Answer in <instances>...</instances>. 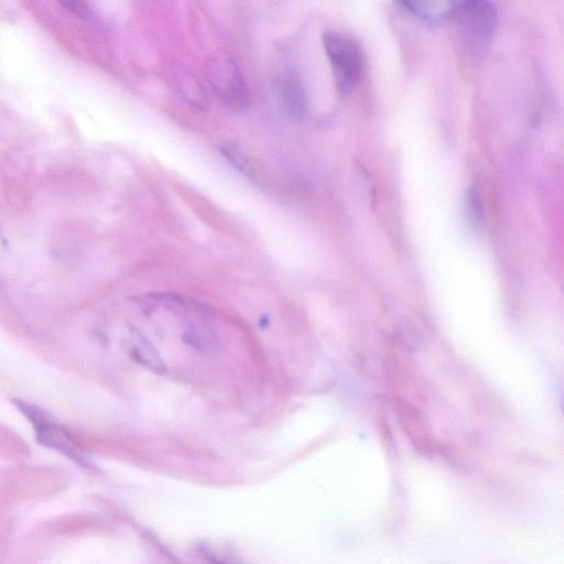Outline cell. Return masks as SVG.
<instances>
[{
  "label": "cell",
  "mask_w": 564,
  "mask_h": 564,
  "mask_svg": "<svg viewBox=\"0 0 564 564\" xmlns=\"http://www.w3.org/2000/svg\"><path fill=\"white\" fill-rule=\"evenodd\" d=\"M323 46L332 65L336 88L342 95L351 94L365 72L364 53L353 39L329 31L323 36Z\"/></svg>",
  "instance_id": "1"
},
{
  "label": "cell",
  "mask_w": 564,
  "mask_h": 564,
  "mask_svg": "<svg viewBox=\"0 0 564 564\" xmlns=\"http://www.w3.org/2000/svg\"><path fill=\"white\" fill-rule=\"evenodd\" d=\"M454 18L458 20L463 35L473 45H486L493 38L498 25L495 5L485 0L459 2Z\"/></svg>",
  "instance_id": "2"
},
{
  "label": "cell",
  "mask_w": 564,
  "mask_h": 564,
  "mask_svg": "<svg viewBox=\"0 0 564 564\" xmlns=\"http://www.w3.org/2000/svg\"><path fill=\"white\" fill-rule=\"evenodd\" d=\"M212 83L220 99L234 111H245L249 106V93L243 75L230 60L216 62Z\"/></svg>",
  "instance_id": "3"
},
{
  "label": "cell",
  "mask_w": 564,
  "mask_h": 564,
  "mask_svg": "<svg viewBox=\"0 0 564 564\" xmlns=\"http://www.w3.org/2000/svg\"><path fill=\"white\" fill-rule=\"evenodd\" d=\"M396 415L406 435L422 454L435 450L431 427L422 412L407 399L397 395L394 398Z\"/></svg>",
  "instance_id": "4"
},
{
  "label": "cell",
  "mask_w": 564,
  "mask_h": 564,
  "mask_svg": "<svg viewBox=\"0 0 564 564\" xmlns=\"http://www.w3.org/2000/svg\"><path fill=\"white\" fill-rule=\"evenodd\" d=\"M277 89L282 107L288 116L301 119L307 115L308 99L305 85L296 73L282 75Z\"/></svg>",
  "instance_id": "5"
},
{
  "label": "cell",
  "mask_w": 564,
  "mask_h": 564,
  "mask_svg": "<svg viewBox=\"0 0 564 564\" xmlns=\"http://www.w3.org/2000/svg\"><path fill=\"white\" fill-rule=\"evenodd\" d=\"M459 2H400L404 12L428 24H443L454 18Z\"/></svg>",
  "instance_id": "6"
},
{
  "label": "cell",
  "mask_w": 564,
  "mask_h": 564,
  "mask_svg": "<svg viewBox=\"0 0 564 564\" xmlns=\"http://www.w3.org/2000/svg\"><path fill=\"white\" fill-rule=\"evenodd\" d=\"M129 352L137 363L149 368L151 372L159 375L167 372L166 364L161 360L156 347L138 329L132 331Z\"/></svg>",
  "instance_id": "7"
},
{
  "label": "cell",
  "mask_w": 564,
  "mask_h": 564,
  "mask_svg": "<svg viewBox=\"0 0 564 564\" xmlns=\"http://www.w3.org/2000/svg\"><path fill=\"white\" fill-rule=\"evenodd\" d=\"M183 340L193 349L205 353L216 352L221 347L218 336L208 329L198 327V325H190L183 334Z\"/></svg>",
  "instance_id": "8"
},
{
  "label": "cell",
  "mask_w": 564,
  "mask_h": 564,
  "mask_svg": "<svg viewBox=\"0 0 564 564\" xmlns=\"http://www.w3.org/2000/svg\"><path fill=\"white\" fill-rule=\"evenodd\" d=\"M464 209L466 216L475 226H480L484 222V206L479 193L475 189H470L465 193Z\"/></svg>",
  "instance_id": "9"
},
{
  "label": "cell",
  "mask_w": 564,
  "mask_h": 564,
  "mask_svg": "<svg viewBox=\"0 0 564 564\" xmlns=\"http://www.w3.org/2000/svg\"><path fill=\"white\" fill-rule=\"evenodd\" d=\"M223 156L230 161V164L249 179H255L256 173L249 161L233 147H224L221 149Z\"/></svg>",
  "instance_id": "10"
}]
</instances>
